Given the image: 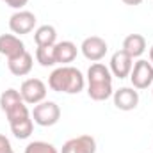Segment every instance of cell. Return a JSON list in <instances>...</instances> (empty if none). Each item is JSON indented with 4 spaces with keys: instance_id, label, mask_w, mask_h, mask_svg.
Returning <instances> with one entry per match:
<instances>
[{
    "instance_id": "cell-14",
    "label": "cell",
    "mask_w": 153,
    "mask_h": 153,
    "mask_svg": "<svg viewBox=\"0 0 153 153\" xmlns=\"http://www.w3.org/2000/svg\"><path fill=\"white\" fill-rule=\"evenodd\" d=\"M121 50H125L132 59H137L146 52V39L141 34H128L123 39V48Z\"/></svg>"
},
{
    "instance_id": "cell-24",
    "label": "cell",
    "mask_w": 153,
    "mask_h": 153,
    "mask_svg": "<svg viewBox=\"0 0 153 153\" xmlns=\"http://www.w3.org/2000/svg\"><path fill=\"white\" fill-rule=\"evenodd\" d=\"M150 62L153 64V45H152V48H150Z\"/></svg>"
},
{
    "instance_id": "cell-1",
    "label": "cell",
    "mask_w": 153,
    "mask_h": 153,
    "mask_svg": "<svg viewBox=\"0 0 153 153\" xmlns=\"http://www.w3.org/2000/svg\"><path fill=\"white\" fill-rule=\"evenodd\" d=\"M112 73L102 62H93L87 70V94L94 102H105L112 96Z\"/></svg>"
},
{
    "instance_id": "cell-13",
    "label": "cell",
    "mask_w": 153,
    "mask_h": 153,
    "mask_svg": "<svg viewBox=\"0 0 153 153\" xmlns=\"http://www.w3.org/2000/svg\"><path fill=\"white\" fill-rule=\"evenodd\" d=\"M78 53V48L73 41H59L55 43V61L57 64L62 66H70V62H73Z\"/></svg>"
},
{
    "instance_id": "cell-3",
    "label": "cell",
    "mask_w": 153,
    "mask_h": 153,
    "mask_svg": "<svg viewBox=\"0 0 153 153\" xmlns=\"http://www.w3.org/2000/svg\"><path fill=\"white\" fill-rule=\"evenodd\" d=\"M30 116H32L34 123L39 125V126H53L61 119V107L55 102L45 100L38 105H34Z\"/></svg>"
},
{
    "instance_id": "cell-20",
    "label": "cell",
    "mask_w": 153,
    "mask_h": 153,
    "mask_svg": "<svg viewBox=\"0 0 153 153\" xmlns=\"http://www.w3.org/2000/svg\"><path fill=\"white\" fill-rule=\"evenodd\" d=\"M30 112H29V107H27V103L25 102H22L20 105H16L14 109H11L9 112H5V117H7V121L11 123V121H18V119H23V117H29Z\"/></svg>"
},
{
    "instance_id": "cell-7",
    "label": "cell",
    "mask_w": 153,
    "mask_h": 153,
    "mask_svg": "<svg viewBox=\"0 0 153 153\" xmlns=\"http://www.w3.org/2000/svg\"><path fill=\"white\" fill-rule=\"evenodd\" d=\"M34 27H36V14L30 11L20 9L14 14H11V18H9V29L16 36L29 34L34 30Z\"/></svg>"
},
{
    "instance_id": "cell-6",
    "label": "cell",
    "mask_w": 153,
    "mask_h": 153,
    "mask_svg": "<svg viewBox=\"0 0 153 153\" xmlns=\"http://www.w3.org/2000/svg\"><path fill=\"white\" fill-rule=\"evenodd\" d=\"M107 50H109L107 41L102 39L100 36H89V38L84 39L82 45H80L82 55H84L87 61H91V62H100V61L105 57Z\"/></svg>"
},
{
    "instance_id": "cell-15",
    "label": "cell",
    "mask_w": 153,
    "mask_h": 153,
    "mask_svg": "<svg viewBox=\"0 0 153 153\" xmlns=\"http://www.w3.org/2000/svg\"><path fill=\"white\" fill-rule=\"evenodd\" d=\"M9 126L16 139H29L34 130V119H32V116H29V117L18 119V121H11Z\"/></svg>"
},
{
    "instance_id": "cell-5",
    "label": "cell",
    "mask_w": 153,
    "mask_h": 153,
    "mask_svg": "<svg viewBox=\"0 0 153 153\" xmlns=\"http://www.w3.org/2000/svg\"><path fill=\"white\" fill-rule=\"evenodd\" d=\"M130 82L135 89H148L153 85V64L146 59H139L134 62V68L130 71Z\"/></svg>"
},
{
    "instance_id": "cell-12",
    "label": "cell",
    "mask_w": 153,
    "mask_h": 153,
    "mask_svg": "<svg viewBox=\"0 0 153 153\" xmlns=\"http://www.w3.org/2000/svg\"><path fill=\"white\" fill-rule=\"evenodd\" d=\"M32 66H34V59H32V55H30L27 50H25L22 55H18V57L7 61V68H9V71L14 76L29 75V73L32 71Z\"/></svg>"
},
{
    "instance_id": "cell-17",
    "label": "cell",
    "mask_w": 153,
    "mask_h": 153,
    "mask_svg": "<svg viewBox=\"0 0 153 153\" xmlns=\"http://www.w3.org/2000/svg\"><path fill=\"white\" fill-rule=\"evenodd\" d=\"M22 102H23V100H22L20 91H16V89H13V87L5 89V91L0 94V109H2L4 112H9L11 109H14V107L20 105Z\"/></svg>"
},
{
    "instance_id": "cell-4",
    "label": "cell",
    "mask_w": 153,
    "mask_h": 153,
    "mask_svg": "<svg viewBox=\"0 0 153 153\" xmlns=\"http://www.w3.org/2000/svg\"><path fill=\"white\" fill-rule=\"evenodd\" d=\"M20 94L27 105H38L46 100V84L41 78H27L20 85Z\"/></svg>"
},
{
    "instance_id": "cell-9",
    "label": "cell",
    "mask_w": 153,
    "mask_h": 153,
    "mask_svg": "<svg viewBox=\"0 0 153 153\" xmlns=\"http://www.w3.org/2000/svg\"><path fill=\"white\" fill-rule=\"evenodd\" d=\"M132 61L134 59L125 50L114 52L112 57H111V62H109V70H111L112 76H116V78H126V76H130V71L134 68Z\"/></svg>"
},
{
    "instance_id": "cell-19",
    "label": "cell",
    "mask_w": 153,
    "mask_h": 153,
    "mask_svg": "<svg viewBox=\"0 0 153 153\" xmlns=\"http://www.w3.org/2000/svg\"><path fill=\"white\" fill-rule=\"evenodd\" d=\"M23 153H61V152L46 141H32L25 146Z\"/></svg>"
},
{
    "instance_id": "cell-21",
    "label": "cell",
    "mask_w": 153,
    "mask_h": 153,
    "mask_svg": "<svg viewBox=\"0 0 153 153\" xmlns=\"http://www.w3.org/2000/svg\"><path fill=\"white\" fill-rule=\"evenodd\" d=\"M0 153H14L13 146H11V141L4 134H0Z\"/></svg>"
},
{
    "instance_id": "cell-18",
    "label": "cell",
    "mask_w": 153,
    "mask_h": 153,
    "mask_svg": "<svg viewBox=\"0 0 153 153\" xmlns=\"http://www.w3.org/2000/svg\"><path fill=\"white\" fill-rule=\"evenodd\" d=\"M36 61L43 68H50V66H55L57 61H55V45H50V46H38L36 48Z\"/></svg>"
},
{
    "instance_id": "cell-22",
    "label": "cell",
    "mask_w": 153,
    "mask_h": 153,
    "mask_svg": "<svg viewBox=\"0 0 153 153\" xmlns=\"http://www.w3.org/2000/svg\"><path fill=\"white\" fill-rule=\"evenodd\" d=\"M2 2H4V4H7L9 7H13V9H18V11H20V9H23V7L27 5V2H29V0H2Z\"/></svg>"
},
{
    "instance_id": "cell-11",
    "label": "cell",
    "mask_w": 153,
    "mask_h": 153,
    "mask_svg": "<svg viewBox=\"0 0 153 153\" xmlns=\"http://www.w3.org/2000/svg\"><path fill=\"white\" fill-rule=\"evenodd\" d=\"M25 52V43L16 34H2L0 36V53L9 59H14Z\"/></svg>"
},
{
    "instance_id": "cell-23",
    "label": "cell",
    "mask_w": 153,
    "mask_h": 153,
    "mask_svg": "<svg viewBox=\"0 0 153 153\" xmlns=\"http://www.w3.org/2000/svg\"><path fill=\"white\" fill-rule=\"evenodd\" d=\"M123 4H126V5H139V4H143V0H123Z\"/></svg>"
},
{
    "instance_id": "cell-2",
    "label": "cell",
    "mask_w": 153,
    "mask_h": 153,
    "mask_svg": "<svg viewBox=\"0 0 153 153\" xmlns=\"http://www.w3.org/2000/svg\"><path fill=\"white\" fill-rule=\"evenodd\" d=\"M48 87L55 93L78 94L85 87V76L73 66H61L53 70L48 76Z\"/></svg>"
},
{
    "instance_id": "cell-8",
    "label": "cell",
    "mask_w": 153,
    "mask_h": 153,
    "mask_svg": "<svg viewBox=\"0 0 153 153\" xmlns=\"http://www.w3.org/2000/svg\"><path fill=\"white\" fill-rule=\"evenodd\" d=\"M112 100H114L116 109L119 111H134L139 105V91L135 87H119L112 93Z\"/></svg>"
},
{
    "instance_id": "cell-10",
    "label": "cell",
    "mask_w": 153,
    "mask_h": 153,
    "mask_svg": "<svg viewBox=\"0 0 153 153\" xmlns=\"http://www.w3.org/2000/svg\"><path fill=\"white\" fill-rule=\"evenodd\" d=\"M61 153H96V141L91 135H78L66 141Z\"/></svg>"
},
{
    "instance_id": "cell-16",
    "label": "cell",
    "mask_w": 153,
    "mask_h": 153,
    "mask_svg": "<svg viewBox=\"0 0 153 153\" xmlns=\"http://www.w3.org/2000/svg\"><path fill=\"white\" fill-rule=\"evenodd\" d=\"M34 41L38 46H50L57 43V30L53 25H41L34 32Z\"/></svg>"
}]
</instances>
